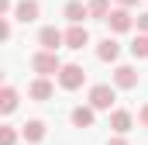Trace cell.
Returning a JSON list of instances; mask_svg holds the SVG:
<instances>
[{
	"label": "cell",
	"mask_w": 148,
	"mask_h": 145,
	"mask_svg": "<svg viewBox=\"0 0 148 145\" xmlns=\"http://www.w3.org/2000/svg\"><path fill=\"white\" fill-rule=\"evenodd\" d=\"M31 66H35L41 76H52V72H62V66H59V55L55 52H38L35 59H31Z\"/></svg>",
	"instance_id": "obj_1"
},
{
	"label": "cell",
	"mask_w": 148,
	"mask_h": 145,
	"mask_svg": "<svg viewBox=\"0 0 148 145\" xmlns=\"http://www.w3.org/2000/svg\"><path fill=\"white\" fill-rule=\"evenodd\" d=\"M90 104H93L97 110H107V107L114 104V90L107 86V83H100V86H93V90H90Z\"/></svg>",
	"instance_id": "obj_2"
},
{
	"label": "cell",
	"mask_w": 148,
	"mask_h": 145,
	"mask_svg": "<svg viewBox=\"0 0 148 145\" xmlns=\"http://www.w3.org/2000/svg\"><path fill=\"white\" fill-rule=\"evenodd\" d=\"M83 79H86V72L79 69V66H62V72H59V83H62L66 90H76V86H83Z\"/></svg>",
	"instance_id": "obj_3"
},
{
	"label": "cell",
	"mask_w": 148,
	"mask_h": 145,
	"mask_svg": "<svg viewBox=\"0 0 148 145\" xmlns=\"http://www.w3.org/2000/svg\"><path fill=\"white\" fill-rule=\"evenodd\" d=\"M38 41H41V48H45V52H55V48L66 41V35H62V31H55V28H41Z\"/></svg>",
	"instance_id": "obj_4"
},
{
	"label": "cell",
	"mask_w": 148,
	"mask_h": 145,
	"mask_svg": "<svg viewBox=\"0 0 148 145\" xmlns=\"http://www.w3.org/2000/svg\"><path fill=\"white\" fill-rule=\"evenodd\" d=\"M114 83H117V86H124V90H131V86L138 83V72L131 69V66H117V72H114Z\"/></svg>",
	"instance_id": "obj_5"
},
{
	"label": "cell",
	"mask_w": 148,
	"mask_h": 145,
	"mask_svg": "<svg viewBox=\"0 0 148 145\" xmlns=\"http://www.w3.org/2000/svg\"><path fill=\"white\" fill-rule=\"evenodd\" d=\"M86 41H90V35H86V28H79V24H73V28L66 31V45H69V48H83Z\"/></svg>",
	"instance_id": "obj_6"
},
{
	"label": "cell",
	"mask_w": 148,
	"mask_h": 145,
	"mask_svg": "<svg viewBox=\"0 0 148 145\" xmlns=\"http://www.w3.org/2000/svg\"><path fill=\"white\" fill-rule=\"evenodd\" d=\"M97 55H100L103 62H114V59L121 55V45H117L114 38H103V41H100V48H97Z\"/></svg>",
	"instance_id": "obj_7"
},
{
	"label": "cell",
	"mask_w": 148,
	"mask_h": 145,
	"mask_svg": "<svg viewBox=\"0 0 148 145\" xmlns=\"http://www.w3.org/2000/svg\"><path fill=\"white\" fill-rule=\"evenodd\" d=\"M28 93H31L35 100H48V97H52V83H48V79L41 76V79H35V83L28 86Z\"/></svg>",
	"instance_id": "obj_8"
},
{
	"label": "cell",
	"mask_w": 148,
	"mask_h": 145,
	"mask_svg": "<svg viewBox=\"0 0 148 145\" xmlns=\"http://www.w3.org/2000/svg\"><path fill=\"white\" fill-rule=\"evenodd\" d=\"M35 17H38V3L35 0H21V3H17V21L28 24V21H35Z\"/></svg>",
	"instance_id": "obj_9"
},
{
	"label": "cell",
	"mask_w": 148,
	"mask_h": 145,
	"mask_svg": "<svg viewBox=\"0 0 148 145\" xmlns=\"http://www.w3.org/2000/svg\"><path fill=\"white\" fill-rule=\"evenodd\" d=\"M107 21H110L114 31H127V28H131V14H127V10H110Z\"/></svg>",
	"instance_id": "obj_10"
},
{
	"label": "cell",
	"mask_w": 148,
	"mask_h": 145,
	"mask_svg": "<svg viewBox=\"0 0 148 145\" xmlns=\"http://www.w3.org/2000/svg\"><path fill=\"white\" fill-rule=\"evenodd\" d=\"M14 107H17V90H14V86H3V93H0V110L10 114Z\"/></svg>",
	"instance_id": "obj_11"
},
{
	"label": "cell",
	"mask_w": 148,
	"mask_h": 145,
	"mask_svg": "<svg viewBox=\"0 0 148 145\" xmlns=\"http://www.w3.org/2000/svg\"><path fill=\"white\" fill-rule=\"evenodd\" d=\"M66 17H69L73 24H79L83 17H90V10H86V7H83L79 0H73V3H66Z\"/></svg>",
	"instance_id": "obj_12"
},
{
	"label": "cell",
	"mask_w": 148,
	"mask_h": 145,
	"mask_svg": "<svg viewBox=\"0 0 148 145\" xmlns=\"http://www.w3.org/2000/svg\"><path fill=\"white\" fill-rule=\"evenodd\" d=\"M73 124L76 128H90L93 124V107H76L73 110Z\"/></svg>",
	"instance_id": "obj_13"
},
{
	"label": "cell",
	"mask_w": 148,
	"mask_h": 145,
	"mask_svg": "<svg viewBox=\"0 0 148 145\" xmlns=\"http://www.w3.org/2000/svg\"><path fill=\"white\" fill-rule=\"evenodd\" d=\"M24 138H28V142H41V138H45V124H41V121H28V124H24Z\"/></svg>",
	"instance_id": "obj_14"
},
{
	"label": "cell",
	"mask_w": 148,
	"mask_h": 145,
	"mask_svg": "<svg viewBox=\"0 0 148 145\" xmlns=\"http://www.w3.org/2000/svg\"><path fill=\"white\" fill-rule=\"evenodd\" d=\"M86 10H90V17H110V3L107 0H90Z\"/></svg>",
	"instance_id": "obj_15"
},
{
	"label": "cell",
	"mask_w": 148,
	"mask_h": 145,
	"mask_svg": "<svg viewBox=\"0 0 148 145\" xmlns=\"http://www.w3.org/2000/svg\"><path fill=\"white\" fill-rule=\"evenodd\" d=\"M110 128H114V131H127V128H131V114H127V110H114Z\"/></svg>",
	"instance_id": "obj_16"
},
{
	"label": "cell",
	"mask_w": 148,
	"mask_h": 145,
	"mask_svg": "<svg viewBox=\"0 0 148 145\" xmlns=\"http://www.w3.org/2000/svg\"><path fill=\"white\" fill-rule=\"evenodd\" d=\"M131 55L134 59H148V35H138L131 41Z\"/></svg>",
	"instance_id": "obj_17"
},
{
	"label": "cell",
	"mask_w": 148,
	"mask_h": 145,
	"mask_svg": "<svg viewBox=\"0 0 148 145\" xmlns=\"http://www.w3.org/2000/svg\"><path fill=\"white\" fill-rule=\"evenodd\" d=\"M14 142H17L14 128H3V131H0V145H14Z\"/></svg>",
	"instance_id": "obj_18"
},
{
	"label": "cell",
	"mask_w": 148,
	"mask_h": 145,
	"mask_svg": "<svg viewBox=\"0 0 148 145\" xmlns=\"http://www.w3.org/2000/svg\"><path fill=\"white\" fill-rule=\"evenodd\" d=\"M138 28H141V31L148 35V14H141V17H138Z\"/></svg>",
	"instance_id": "obj_19"
},
{
	"label": "cell",
	"mask_w": 148,
	"mask_h": 145,
	"mask_svg": "<svg viewBox=\"0 0 148 145\" xmlns=\"http://www.w3.org/2000/svg\"><path fill=\"white\" fill-rule=\"evenodd\" d=\"M141 124H145V128H148V104H145V107H141Z\"/></svg>",
	"instance_id": "obj_20"
},
{
	"label": "cell",
	"mask_w": 148,
	"mask_h": 145,
	"mask_svg": "<svg viewBox=\"0 0 148 145\" xmlns=\"http://www.w3.org/2000/svg\"><path fill=\"white\" fill-rule=\"evenodd\" d=\"M107 145H127V142H124V138H110Z\"/></svg>",
	"instance_id": "obj_21"
},
{
	"label": "cell",
	"mask_w": 148,
	"mask_h": 145,
	"mask_svg": "<svg viewBox=\"0 0 148 145\" xmlns=\"http://www.w3.org/2000/svg\"><path fill=\"white\" fill-rule=\"evenodd\" d=\"M121 3H124V7H134V3H138V0H121Z\"/></svg>",
	"instance_id": "obj_22"
}]
</instances>
